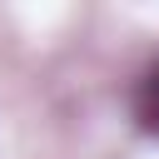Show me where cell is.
<instances>
[{
    "label": "cell",
    "mask_w": 159,
    "mask_h": 159,
    "mask_svg": "<svg viewBox=\"0 0 159 159\" xmlns=\"http://www.w3.org/2000/svg\"><path fill=\"white\" fill-rule=\"evenodd\" d=\"M134 119H139V129L144 134H159V60L139 75V84H134Z\"/></svg>",
    "instance_id": "1"
}]
</instances>
